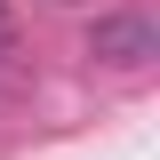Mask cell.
<instances>
[{"label":"cell","instance_id":"cell-1","mask_svg":"<svg viewBox=\"0 0 160 160\" xmlns=\"http://www.w3.org/2000/svg\"><path fill=\"white\" fill-rule=\"evenodd\" d=\"M144 48H152V32H144L136 16H120V24L96 32V56H112V64H144Z\"/></svg>","mask_w":160,"mask_h":160},{"label":"cell","instance_id":"cell-2","mask_svg":"<svg viewBox=\"0 0 160 160\" xmlns=\"http://www.w3.org/2000/svg\"><path fill=\"white\" fill-rule=\"evenodd\" d=\"M0 40H8V16H0Z\"/></svg>","mask_w":160,"mask_h":160}]
</instances>
